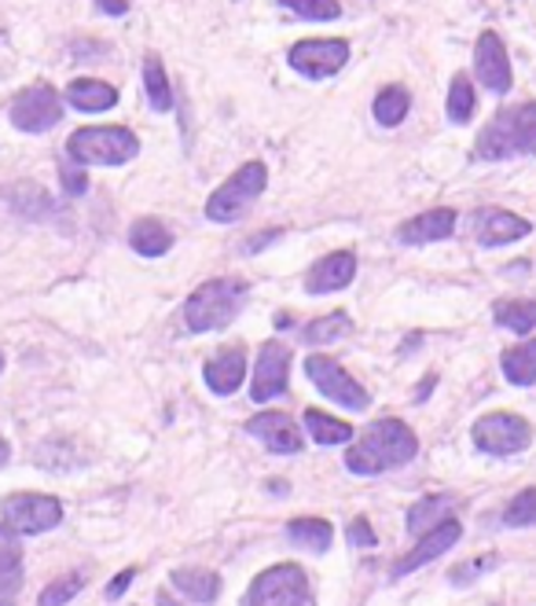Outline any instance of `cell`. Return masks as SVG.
<instances>
[{
    "label": "cell",
    "instance_id": "cell-23",
    "mask_svg": "<svg viewBox=\"0 0 536 606\" xmlns=\"http://www.w3.org/2000/svg\"><path fill=\"white\" fill-rule=\"evenodd\" d=\"M174 589L191 603H214L221 595V578L214 570H202V566H184L174 573Z\"/></svg>",
    "mask_w": 536,
    "mask_h": 606
},
{
    "label": "cell",
    "instance_id": "cell-17",
    "mask_svg": "<svg viewBox=\"0 0 536 606\" xmlns=\"http://www.w3.org/2000/svg\"><path fill=\"white\" fill-rule=\"evenodd\" d=\"M357 280V254L353 250H335V254L320 258L317 265L309 269L306 290L309 295H331V290H342Z\"/></svg>",
    "mask_w": 536,
    "mask_h": 606
},
{
    "label": "cell",
    "instance_id": "cell-16",
    "mask_svg": "<svg viewBox=\"0 0 536 606\" xmlns=\"http://www.w3.org/2000/svg\"><path fill=\"white\" fill-rule=\"evenodd\" d=\"M533 231V225L519 214H511V210H500V206H485L474 214V236H478L481 247H503V242H514V239H525Z\"/></svg>",
    "mask_w": 536,
    "mask_h": 606
},
{
    "label": "cell",
    "instance_id": "cell-25",
    "mask_svg": "<svg viewBox=\"0 0 536 606\" xmlns=\"http://www.w3.org/2000/svg\"><path fill=\"white\" fill-rule=\"evenodd\" d=\"M492 320L500 328L514 331V335H529L536 328V298H511V301H497L492 309Z\"/></svg>",
    "mask_w": 536,
    "mask_h": 606
},
{
    "label": "cell",
    "instance_id": "cell-3",
    "mask_svg": "<svg viewBox=\"0 0 536 606\" xmlns=\"http://www.w3.org/2000/svg\"><path fill=\"white\" fill-rule=\"evenodd\" d=\"M242 301H247V283L242 280H210L191 290V298L184 301V323L195 335L221 331L239 317Z\"/></svg>",
    "mask_w": 536,
    "mask_h": 606
},
{
    "label": "cell",
    "instance_id": "cell-9",
    "mask_svg": "<svg viewBox=\"0 0 536 606\" xmlns=\"http://www.w3.org/2000/svg\"><path fill=\"white\" fill-rule=\"evenodd\" d=\"M306 376H309L312 382H317V390L323 393V397H331L335 404H342V408L364 412V408L371 404L368 390H364L360 382L353 379L335 357H323V353H312V357L306 360Z\"/></svg>",
    "mask_w": 536,
    "mask_h": 606
},
{
    "label": "cell",
    "instance_id": "cell-40",
    "mask_svg": "<svg viewBox=\"0 0 536 606\" xmlns=\"http://www.w3.org/2000/svg\"><path fill=\"white\" fill-rule=\"evenodd\" d=\"M133 578H136V570H121L118 578L107 584V599H118V595H126V589L133 584Z\"/></svg>",
    "mask_w": 536,
    "mask_h": 606
},
{
    "label": "cell",
    "instance_id": "cell-41",
    "mask_svg": "<svg viewBox=\"0 0 536 606\" xmlns=\"http://www.w3.org/2000/svg\"><path fill=\"white\" fill-rule=\"evenodd\" d=\"M96 8L104 15H126L133 8V0H96Z\"/></svg>",
    "mask_w": 536,
    "mask_h": 606
},
{
    "label": "cell",
    "instance_id": "cell-1",
    "mask_svg": "<svg viewBox=\"0 0 536 606\" xmlns=\"http://www.w3.org/2000/svg\"><path fill=\"white\" fill-rule=\"evenodd\" d=\"M416 452H419V438H416V430H412L408 423L376 419V423H368V427H364L357 444H349L346 467L353 474L371 478V474H386L393 467L412 463V460H416Z\"/></svg>",
    "mask_w": 536,
    "mask_h": 606
},
{
    "label": "cell",
    "instance_id": "cell-43",
    "mask_svg": "<svg viewBox=\"0 0 536 606\" xmlns=\"http://www.w3.org/2000/svg\"><path fill=\"white\" fill-rule=\"evenodd\" d=\"M430 387H433V376H430V379H427V382H422V387H419V401L427 397V393H430Z\"/></svg>",
    "mask_w": 536,
    "mask_h": 606
},
{
    "label": "cell",
    "instance_id": "cell-28",
    "mask_svg": "<svg viewBox=\"0 0 536 606\" xmlns=\"http://www.w3.org/2000/svg\"><path fill=\"white\" fill-rule=\"evenodd\" d=\"M503 376H508L511 387H533L536 382V338L503 353Z\"/></svg>",
    "mask_w": 536,
    "mask_h": 606
},
{
    "label": "cell",
    "instance_id": "cell-13",
    "mask_svg": "<svg viewBox=\"0 0 536 606\" xmlns=\"http://www.w3.org/2000/svg\"><path fill=\"white\" fill-rule=\"evenodd\" d=\"M474 70H478V81L489 93H511V59H508V48H503L500 34H492V29H485L478 37V45H474Z\"/></svg>",
    "mask_w": 536,
    "mask_h": 606
},
{
    "label": "cell",
    "instance_id": "cell-44",
    "mask_svg": "<svg viewBox=\"0 0 536 606\" xmlns=\"http://www.w3.org/2000/svg\"><path fill=\"white\" fill-rule=\"evenodd\" d=\"M8 463V444H4V438H0V467H4Z\"/></svg>",
    "mask_w": 536,
    "mask_h": 606
},
{
    "label": "cell",
    "instance_id": "cell-27",
    "mask_svg": "<svg viewBox=\"0 0 536 606\" xmlns=\"http://www.w3.org/2000/svg\"><path fill=\"white\" fill-rule=\"evenodd\" d=\"M287 537L290 544H298V548L306 551H327L331 548V537H335V530H331L327 519H295L287 525Z\"/></svg>",
    "mask_w": 536,
    "mask_h": 606
},
{
    "label": "cell",
    "instance_id": "cell-4",
    "mask_svg": "<svg viewBox=\"0 0 536 606\" xmlns=\"http://www.w3.org/2000/svg\"><path fill=\"white\" fill-rule=\"evenodd\" d=\"M67 155L78 166H126L140 155V140L126 126H85L70 133Z\"/></svg>",
    "mask_w": 536,
    "mask_h": 606
},
{
    "label": "cell",
    "instance_id": "cell-15",
    "mask_svg": "<svg viewBox=\"0 0 536 606\" xmlns=\"http://www.w3.org/2000/svg\"><path fill=\"white\" fill-rule=\"evenodd\" d=\"M247 433L258 438L269 452H276V456H295V452H301V430L287 412H261V416L247 423Z\"/></svg>",
    "mask_w": 536,
    "mask_h": 606
},
{
    "label": "cell",
    "instance_id": "cell-29",
    "mask_svg": "<svg viewBox=\"0 0 536 606\" xmlns=\"http://www.w3.org/2000/svg\"><path fill=\"white\" fill-rule=\"evenodd\" d=\"M408 107H412V93L404 85H386L382 93L376 96V104H371V110H376V121L379 126H401L404 115H408Z\"/></svg>",
    "mask_w": 536,
    "mask_h": 606
},
{
    "label": "cell",
    "instance_id": "cell-20",
    "mask_svg": "<svg viewBox=\"0 0 536 606\" xmlns=\"http://www.w3.org/2000/svg\"><path fill=\"white\" fill-rule=\"evenodd\" d=\"M452 231H456V210L438 206V210H427V214H416V217L404 221V225L397 228V239L412 242V247H419V242L449 239Z\"/></svg>",
    "mask_w": 536,
    "mask_h": 606
},
{
    "label": "cell",
    "instance_id": "cell-2",
    "mask_svg": "<svg viewBox=\"0 0 536 606\" xmlns=\"http://www.w3.org/2000/svg\"><path fill=\"white\" fill-rule=\"evenodd\" d=\"M478 158L500 162L514 155H533L536 151V99L514 110H500L478 136Z\"/></svg>",
    "mask_w": 536,
    "mask_h": 606
},
{
    "label": "cell",
    "instance_id": "cell-45",
    "mask_svg": "<svg viewBox=\"0 0 536 606\" xmlns=\"http://www.w3.org/2000/svg\"><path fill=\"white\" fill-rule=\"evenodd\" d=\"M158 603H162V606H177L174 599H169V595H158Z\"/></svg>",
    "mask_w": 536,
    "mask_h": 606
},
{
    "label": "cell",
    "instance_id": "cell-6",
    "mask_svg": "<svg viewBox=\"0 0 536 606\" xmlns=\"http://www.w3.org/2000/svg\"><path fill=\"white\" fill-rule=\"evenodd\" d=\"M242 606H317L306 570L295 562H279L250 584Z\"/></svg>",
    "mask_w": 536,
    "mask_h": 606
},
{
    "label": "cell",
    "instance_id": "cell-7",
    "mask_svg": "<svg viewBox=\"0 0 536 606\" xmlns=\"http://www.w3.org/2000/svg\"><path fill=\"white\" fill-rule=\"evenodd\" d=\"M0 522L19 537H37L45 530H56L63 522V503L45 492H15L0 503Z\"/></svg>",
    "mask_w": 536,
    "mask_h": 606
},
{
    "label": "cell",
    "instance_id": "cell-37",
    "mask_svg": "<svg viewBox=\"0 0 536 606\" xmlns=\"http://www.w3.org/2000/svg\"><path fill=\"white\" fill-rule=\"evenodd\" d=\"M349 544H357V548H376V544H379V537L371 533V522L364 519V514L349 522Z\"/></svg>",
    "mask_w": 536,
    "mask_h": 606
},
{
    "label": "cell",
    "instance_id": "cell-26",
    "mask_svg": "<svg viewBox=\"0 0 536 606\" xmlns=\"http://www.w3.org/2000/svg\"><path fill=\"white\" fill-rule=\"evenodd\" d=\"M144 93H147V104L155 107L158 115H166V110L174 107V85H169L166 67H162V59L155 52L144 56Z\"/></svg>",
    "mask_w": 536,
    "mask_h": 606
},
{
    "label": "cell",
    "instance_id": "cell-12",
    "mask_svg": "<svg viewBox=\"0 0 536 606\" xmlns=\"http://www.w3.org/2000/svg\"><path fill=\"white\" fill-rule=\"evenodd\" d=\"M287 376H290V349L283 342H265L258 353V371H254V390L250 397L258 404L276 401L287 393Z\"/></svg>",
    "mask_w": 536,
    "mask_h": 606
},
{
    "label": "cell",
    "instance_id": "cell-46",
    "mask_svg": "<svg viewBox=\"0 0 536 606\" xmlns=\"http://www.w3.org/2000/svg\"><path fill=\"white\" fill-rule=\"evenodd\" d=\"M0 371H4V353H0Z\"/></svg>",
    "mask_w": 536,
    "mask_h": 606
},
{
    "label": "cell",
    "instance_id": "cell-19",
    "mask_svg": "<svg viewBox=\"0 0 536 606\" xmlns=\"http://www.w3.org/2000/svg\"><path fill=\"white\" fill-rule=\"evenodd\" d=\"M23 592V548L19 533L0 522V606H15Z\"/></svg>",
    "mask_w": 536,
    "mask_h": 606
},
{
    "label": "cell",
    "instance_id": "cell-38",
    "mask_svg": "<svg viewBox=\"0 0 536 606\" xmlns=\"http://www.w3.org/2000/svg\"><path fill=\"white\" fill-rule=\"evenodd\" d=\"M492 566H497V555H485V559H474L471 566H463V570H456V573H452V581H456V584H463V581L478 578V573H485V570H492Z\"/></svg>",
    "mask_w": 536,
    "mask_h": 606
},
{
    "label": "cell",
    "instance_id": "cell-39",
    "mask_svg": "<svg viewBox=\"0 0 536 606\" xmlns=\"http://www.w3.org/2000/svg\"><path fill=\"white\" fill-rule=\"evenodd\" d=\"M63 188L70 191V195H81V191L88 188L85 166H81V169H70V166H63Z\"/></svg>",
    "mask_w": 536,
    "mask_h": 606
},
{
    "label": "cell",
    "instance_id": "cell-22",
    "mask_svg": "<svg viewBox=\"0 0 536 606\" xmlns=\"http://www.w3.org/2000/svg\"><path fill=\"white\" fill-rule=\"evenodd\" d=\"M129 247L144 258H162V254H169V247H174V236H169V228L162 225V221L140 217V221H133V228H129Z\"/></svg>",
    "mask_w": 536,
    "mask_h": 606
},
{
    "label": "cell",
    "instance_id": "cell-8",
    "mask_svg": "<svg viewBox=\"0 0 536 606\" xmlns=\"http://www.w3.org/2000/svg\"><path fill=\"white\" fill-rule=\"evenodd\" d=\"M471 438L489 456H519L533 444V427L529 419L514 416V412H489L474 423Z\"/></svg>",
    "mask_w": 536,
    "mask_h": 606
},
{
    "label": "cell",
    "instance_id": "cell-5",
    "mask_svg": "<svg viewBox=\"0 0 536 606\" xmlns=\"http://www.w3.org/2000/svg\"><path fill=\"white\" fill-rule=\"evenodd\" d=\"M265 188H269L265 162H247V166H239L236 174L206 199V217L214 221V225H231V221L250 214V206L261 199Z\"/></svg>",
    "mask_w": 536,
    "mask_h": 606
},
{
    "label": "cell",
    "instance_id": "cell-33",
    "mask_svg": "<svg viewBox=\"0 0 536 606\" xmlns=\"http://www.w3.org/2000/svg\"><path fill=\"white\" fill-rule=\"evenodd\" d=\"M474 85H471V78L467 74H456L452 78V85H449V118L456 121V126H467L471 115H474Z\"/></svg>",
    "mask_w": 536,
    "mask_h": 606
},
{
    "label": "cell",
    "instance_id": "cell-21",
    "mask_svg": "<svg viewBox=\"0 0 536 606\" xmlns=\"http://www.w3.org/2000/svg\"><path fill=\"white\" fill-rule=\"evenodd\" d=\"M67 104L81 110V115H104V110H110L118 104V88L107 85V81L99 78H78L67 85Z\"/></svg>",
    "mask_w": 536,
    "mask_h": 606
},
{
    "label": "cell",
    "instance_id": "cell-35",
    "mask_svg": "<svg viewBox=\"0 0 536 606\" xmlns=\"http://www.w3.org/2000/svg\"><path fill=\"white\" fill-rule=\"evenodd\" d=\"M503 525H508V530L536 525V489H522L519 497L508 503V511H503Z\"/></svg>",
    "mask_w": 536,
    "mask_h": 606
},
{
    "label": "cell",
    "instance_id": "cell-18",
    "mask_svg": "<svg viewBox=\"0 0 536 606\" xmlns=\"http://www.w3.org/2000/svg\"><path fill=\"white\" fill-rule=\"evenodd\" d=\"M202 379H206V387L214 390L217 397L236 393L242 387V379H247V357H242V346L214 353V357L206 360V368H202Z\"/></svg>",
    "mask_w": 536,
    "mask_h": 606
},
{
    "label": "cell",
    "instance_id": "cell-30",
    "mask_svg": "<svg viewBox=\"0 0 536 606\" xmlns=\"http://www.w3.org/2000/svg\"><path fill=\"white\" fill-rule=\"evenodd\" d=\"M306 430L312 433V441H317V444H346L353 438L349 423L327 416V412H320V408L306 412Z\"/></svg>",
    "mask_w": 536,
    "mask_h": 606
},
{
    "label": "cell",
    "instance_id": "cell-31",
    "mask_svg": "<svg viewBox=\"0 0 536 606\" xmlns=\"http://www.w3.org/2000/svg\"><path fill=\"white\" fill-rule=\"evenodd\" d=\"M0 199L8 202L12 210H19V214H45V210H52V202H48V191H40L37 185H26V180H19V185L4 188L0 191Z\"/></svg>",
    "mask_w": 536,
    "mask_h": 606
},
{
    "label": "cell",
    "instance_id": "cell-42",
    "mask_svg": "<svg viewBox=\"0 0 536 606\" xmlns=\"http://www.w3.org/2000/svg\"><path fill=\"white\" fill-rule=\"evenodd\" d=\"M279 231H265V236H254V242H250V250H261V247H269L272 239H276Z\"/></svg>",
    "mask_w": 536,
    "mask_h": 606
},
{
    "label": "cell",
    "instance_id": "cell-10",
    "mask_svg": "<svg viewBox=\"0 0 536 606\" xmlns=\"http://www.w3.org/2000/svg\"><path fill=\"white\" fill-rule=\"evenodd\" d=\"M287 63L312 81L338 74L349 63V40L346 37H306L287 52Z\"/></svg>",
    "mask_w": 536,
    "mask_h": 606
},
{
    "label": "cell",
    "instance_id": "cell-11",
    "mask_svg": "<svg viewBox=\"0 0 536 606\" xmlns=\"http://www.w3.org/2000/svg\"><path fill=\"white\" fill-rule=\"evenodd\" d=\"M8 115H12V126L23 129V133H45V129L63 121V96L48 85H29L12 99Z\"/></svg>",
    "mask_w": 536,
    "mask_h": 606
},
{
    "label": "cell",
    "instance_id": "cell-34",
    "mask_svg": "<svg viewBox=\"0 0 536 606\" xmlns=\"http://www.w3.org/2000/svg\"><path fill=\"white\" fill-rule=\"evenodd\" d=\"M279 4L287 8V12L309 19V23H331V19L342 15L338 0H279Z\"/></svg>",
    "mask_w": 536,
    "mask_h": 606
},
{
    "label": "cell",
    "instance_id": "cell-14",
    "mask_svg": "<svg viewBox=\"0 0 536 606\" xmlns=\"http://www.w3.org/2000/svg\"><path fill=\"white\" fill-rule=\"evenodd\" d=\"M460 537H463V525L456 519H444L441 525H433L430 533H422L416 548H412L397 566H393V578H408V573H416L419 566H427V562H433L438 555H444L449 548H456Z\"/></svg>",
    "mask_w": 536,
    "mask_h": 606
},
{
    "label": "cell",
    "instance_id": "cell-36",
    "mask_svg": "<svg viewBox=\"0 0 536 606\" xmlns=\"http://www.w3.org/2000/svg\"><path fill=\"white\" fill-rule=\"evenodd\" d=\"M81 589H85V573H67V578L52 581L45 592H40L37 606H67Z\"/></svg>",
    "mask_w": 536,
    "mask_h": 606
},
{
    "label": "cell",
    "instance_id": "cell-32",
    "mask_svg": "<svg viewBox=\"0 0 536 606\" xmlns=\"http://www.w3.org/2000/svg\"><path fill=\"white\" fill-rule=\"evenodd\" d=\"M353 328L349 323V312H327V317H320V320H312L306 331H301V338L309 342V346H323V342H335L342 338L346 331Z\"/></svg>",
    "mask_w": 536,
    "mask_h": 606
},
{
    "label": "cell",
    "instance_id": "cell-24",
    "mask_svg": "<svg viewBox=\"0 0 536 606\" xmlns=\"http://www.w3.org/2000/svg\"><path fill=\"white\" fill-rule=\"evenodd\" d=\"M452 497H427L419 503H412L408 511V533L412 537H422V533H430L433 525H441L444 519H452Z\"/></svg>",
    "mask_w": 536,
    "mask_h": 606
}]
</instances>
